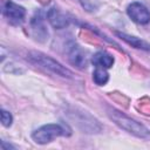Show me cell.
Returning <instances> with one entry per match:
<instances>
[{
  "mask_svg": "<svg viewBox=\"0 0 150 150\" xmlns=\"http://www.w3.org/2000/svg\"><path fill=\"white\" fill-rule=\"evenodd\" d=\"M2 14L11 23L18 25L23 21L26 15V9L22 6L11 0H5L2 2Z\"/></svg>",
  "mask_w": 150,
  "mask_h": 150,
  "instance_id": "cell-4",
  "label": "cell"
},
{
  "mask_svg": "<svg viewBox=\"0 0 150 150\" xmlns=\"http://www.w3.org/2000/svg\"><path fill=\"white\" fill-rule=\"evenodd\" d=\"M30 28H32V33L35 36L36 40L39 41H45L48 38V32L45 25V20L41 15V13H36L32 20H30Z\"/></svg>",
  "mask_w": 150,
  "mask_h": 150,
  "instance_id": "cell-7",
  "label": "cell"
},
{
  "mask_svg": "<svg viewBox=\"0 0 150 150\" xmlns=\"http://www.w3.org/2000/svg\"><path fill=\"white\" fill-rule=\"evenodd\" d=\"M68 60L73 66H75L79 69L87 68V66H88L87 53L77 45H73L68 49Z\"/></svg>",
  "mask_w": 150,
  "mask_h": 150,
  "instance_id": "cell-6",
  "label": "cell"
},
{
  "mask_svg": "<svg viewBox=\"0 0 150 150\" xmlns=\"http://www.w3.org/2000/svg\"><path fill=\"white\" fill-rule=\"evenodd\" d=\"M27 60L29 62H32L33 64H36V66H40L59 76H62V77H66V79H73L74 77V74L71 70H69L67 67L62 66L59 61H56L55 59L41 53V52H36V50H33V52H29L28 55H27Z\"/></svg>",
  "mask_w": 150,
  "mask_h": 150,
  "instance_id": "cell-1",
  "label": "cell"
},
{
  "mask_svg": "<svg viewBox=\"0 0 150 150\" xmlns=\"http://www.w3.org/2000/svg\"><path fill=\"white\" fill-rule=\"evenodd\" d=\"M47 18H48V21L50 22V25L56 29L66 28L69 25L68 16L66 14H63L61 11H59L57 8L49 9L47 13Z\"/></svg>",
  "mask_w": 150,
  "mask_h": 150,
  "instance_id": "cell-8",
  "label": "cell"
},
{
  "mask_svg": "<svg viewBox=\"0 0 150 150\" xmlns=\"http://www.w3.org/2000/svg\"><path fill=\"white\" fill-rule=\"evenodd\" d=\"M128 16L138 25H146L150 22V12L141 2H131L127 7Z\"/></svg>",
  "mask_w": 150,
  "mask_h": 150,
  "instance_id": "cell-5",
  "label": "cell"
},
{
  "mask_svg": "<svg viewBox=\"0 0 150 150\" xmlns=\"http://www.w3.org/2000/svg\"><path fill=\"white\" fill-rule=\"evenodd\" d=\"M93 80L97 86H104L109 80V74L105 70V68L96 67V69L93 73Z\"/></svg>",
  "mask_w": 150,
  "mask_h": 150,
  "instance_id": "cell-11",
  "label": "cell"
},
{
  "mask_svg": "<svg viewBox=\"0 0 150 150\" xmlns=\"http://www.w3.org/2000/svg\"><path fill=\"white\" fill-rule=\"evenodd\" d=\"M64 134H66L64 128L62 125L56 124V123L55 124L50 123V124H45L40 127L39 129H36L32 134V138L38 144H47Z\"/></svg>",
  "mask_w": 150,
  "mask_h": 150,
  "instance_id": "cell-3",
  "label": "cell"
},
{
  "mask_svg": "<svg viewBox=\"0 0 150 150\" xmlns=\"http://www.w3.org/2000/svg\"><path fill=\"white\" fill-rule=\"evenodd\" d=\"M12 122H13V116L9 111L2 109L1 110V123L4 127H11L12 125Z\"/></svg>",
  "mask_w": 150,
  "mask_h": 150,
  "instance_id": "cell-12",
  "label": "cell"
},
{
  "mask_svg": "<svg viewBox=\"0 0 150 150\" xmlns=\"http://www.w3.org/2000/svg\"><path fill=\"white\" fill-rule=\"evenodd\" d=\"M116 35L120 39H122L124 42H127L128 45L132 46L134 48L143 49L145 52H150V43H148L146 41H144L139 38H136L134 35H129V34H125V33H121V32H116Z\"/></svg>",
  "mask_w": 150,
  "mask_h": 150,
  "instance_id": "cell-9",
  "label": "cell"
},
{
  "mask_svg": "<svg viewBox=\"0 0 150 150\" xmlns=\"http://www.w3.org/2000/svg\"><path fill=\"white\" fill-rule=\"evenodd\" d=\"M109 116L115 121V123L117 125H120L122 129L127 130L128 132L135 135L136 137L143 138V139H149L150 138V130L144 127L143 124L138 123L135 120H131L124 115H122L120 111L116 110H111L109 112Z\"/></svg>",
  "mask_w": 150,
  "mask_h": 150,
  "instance_id": "cell-2",
  "label": "cell"
},
{
  "mask_svg": "<svg viewBox=\"0 0 150 150\" xmlns=\"http://www.w3.org/2000/svg\"><path fill=\"white\" fill-rule=\"evenodd\" d=\"M114 61H115L114 57L104 50L95 53L91 57V62L94 63V66L100 67V68H105V69L111 68L112 64H114Z\"/></svg>",
  "mask_w": 150,
  "mask_h": 150,
  "instance_id": "cell-10",
  "label": "cell"
}]
</instances>
